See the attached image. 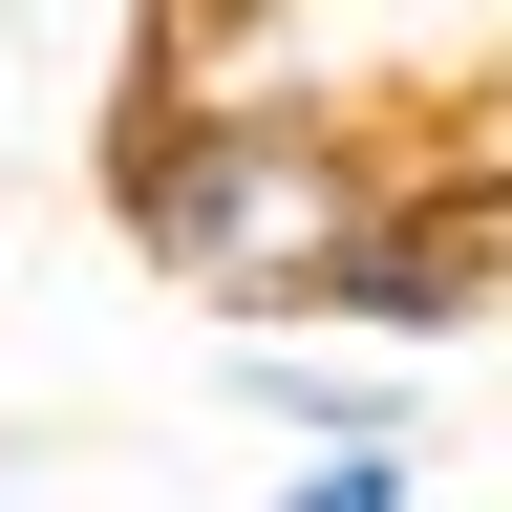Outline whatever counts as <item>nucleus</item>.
Listing matches in <instances>:
<instances>
[{
  "label": "nucleus",
  "mask_w": 512,
  "mask_h": 512,
  "mask_svg": "<svg viewBox=\"0 0 512 512\" xmlns=\"http://www.w3.org/2000/svg\"><path fill=\"white\" fill-rule=\"evenodd\" d=\"M384 192H406V150H384L342 86H299L278 22L107 86V235L150 256L192 320H299L320 256H342Z\"/></svg>",
  "instance_id": "1"
},
{
  "label": "nucleus",
  "mask_w": 512,
  "mask_h": 512,
  "mask_svg": "<svg viewBox=\"0 0 512 512\" xmlns=\"http://www.w3.org/2000/svg\"><path fill=\"white\" fill-rule=\"evenodd\" d=\"M214 406L256 427V470L278 448H427V384L342 320H214Z\"/></svg>",
  "instance_id": "2"
},
{
  "label": "nucleus",
  "mask_w": 512,
  "mask_h": 512,
  "mask_svg": "<svg viewBox=\"0 0 512 512\" xmlns=\"http://www.w3.org/2000/svg\"><path fill=\"white\" fill-rule=\"evenodd\" d=\"M256 512H427V448H278Z\"/></svg>",
  "instance_id": "3"
},
{
  "label": "nucleus",
  "mask_w": 512,
  "mask_h": 512,
  "mask_svg": "<svg viewBox=\"0 0 512 512\" xmlns=\"http://www.w3.org/2000/svg\"><path fill=\"white\" fill-rule=\"evenodd\" d=\"M235 22H278V0H150V43H128V64H192V43H235Z\"/></svg>",
  "instance_id": "4"
}]
</instances>
